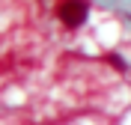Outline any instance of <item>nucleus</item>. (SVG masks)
<instances>
[{
    "label": "nucleus",
    "mask_w": 131,
    "mask_h": 125,
    "mask_svg": "<svg viewBox=\"0 0 131 125\" xmlns=\"http://www.w3.org/2000/svg\"><path fill=\"white\" fill-rule=\"evenodd\" d=\"M90 15V3L86 0H63L57 6V18L66 27H81Z\"/></svg>",
    "instance_id": "f257e3e1"
},
{
    "label": "nucleus",
    "mask_w": 131,
    "mask_h": 125,
    "mask_svg": "<svg viewBox=\"0 0 131 125\" xmlns=\"http://www.w3.org/2000/svg\"><path fill=\"white\" fill-rule=\"evenodd\" d=\"M104 60H107V63H110V66L116 69V72H125V63H122V60H119V57H113V54H107Z\"/></svg>",
    "instance_id": "f03ea898"
}]
</instances>
